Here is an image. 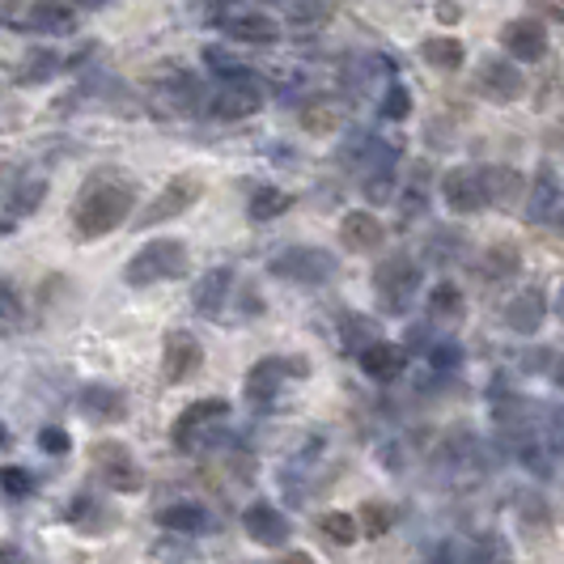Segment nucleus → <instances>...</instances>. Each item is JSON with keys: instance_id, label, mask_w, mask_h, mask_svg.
<instances>
[{"instance_id": "nucleus-1", "label": "nucleus", "mask_w": 564, "mask_h": 564, "mask_svg": "<svg viewBox=\"0 0 564 564\" xmlns=\"http://www.w3.org/2000/svg\"><path fill=\"white\" fill-rule=\"evenodd\" d=\"M132 199H137V187L132 178H123L119 170H98L85 178V187L77 192V204H73V229L82 242H94V238H107L115 229L128 221L132 213Z\"/></svg>"}, {"instance_id": "nucleus-2", "label": "nucleus", "mask_w": 564, "mask_h": 564, "mask_svg": "<svg viewBox=\"0 0 564 564\" xmlns=\"http://www.w3.org/2000/svg\"><path fill=\"white\" fill-rule=\"evenodd\" d=\"M187 263L192 259H187V247L178 238H153V242H144L141 251L123 263V281L132 284V289H144V284L158 281H178V276H187Z\"/></svg>"}, {"instance_id": "nucleus-3", "label": "nucleus", "mask_w": 564, "mask_h": 564, "mask_svg": "<svg viewBox=\"0 0 564 564\" xmlns=\"http://www.w3.org/2000/svg\"><path fill=\"white\" fill-rule=\"evenodd\" d=\"M421 263H412V259H403V254H391V259H382L378 268H373V293H378V302H382V311L387 314H403L412 306V297L421 293Z\"/></svg>"}, {"instance_id": "nucleus-4", "label": "nucleus", "mask_w": 564, "mask_h": 564, "mask_svg": "<svg viewBox=\"0 0 564 564\" xmlns=\"http://www.w3.org/2000/svg\"><path fill=\"white\" fill-rule=\"evenodd\" d=\"M89 463H94L98 480L107 484L111 492H141L144 488L141 463L132 458V451H128L123 442H115V437H98V442L89 446Z\"/></svg>"}, {"instance_id": "nucleus-5", "label": "nucleus", "mask_w": 564, "mask_h": 564, "mask_svg": "<svg viewBox=\"0 0 564 564\" xmlns=\"http://www.w3.org/2000/svg\"><path fill=\"white\" fill-rule=\"evenodd\" d=\"M199 196H204V183H199L196 174H178V178H170L166 187L149 199V208L137 217V226L153 229V226H162V221H174V217L192 213L199 204Z\"/></svg>"}, {"instance_id": "nucleus-6", "label": "nucleus", "mask_w": 564, "mask_h": 564, "mask_svg": "<svg viewBox=\"0 0 564 564\" xmlns=\"http://www.w3.org/2000/svg\"><path fill=\"white\" fill-rule=\"evenodd\" d=\"M272 276L293 284H327L336 276V254L323 247H289L272 259Z\"/></svg>"}, {"instance_id": "nucleus-7", "label": "nucleus", "mask_w": 564, "mask_h": 564, "mask_svg": "<svg viewBox=\"0 0 564 564\" xmlns=\"http://www.w3.org/2000/svg\"><path fill=\"white\" fill-rule=\"evenodd\" d=\"M306 373H311L306 357H263L247 373V399H251L254 408H263V403H272V399L281 395L284 378H306Z\"/></svg>"}, {"instance_id": "nucleus-8", "label": "nucleus", "mask_w": 564, "mask_h": 564, "mask_svg": "<svg viewBox=\"0 0 564 564\" xmlns=\"http://www.w3.org/2000/svg\"><path fill=\"white\" fill-rule=\"evenodd\" d=\"M204 369V344L183 327H170L162 339V378L166 387H183Z\"/></svg>"}, {"instance_id": "nucleus-9", "label": "nucleus", "mask_w": 564, "mask_h": 564, "mask_svg": "<svg viewBox=\"0 0 564 564\" xmlns=\"http://www.w3.org/2000/svg\"><path fill=\"white\" fill-rule=\"evenodd\" d=\"M476 89H480L488 102H518L527 94V77L522 68L513 64V56H488L476 64Z\"/></svg>"}, {"instance_id": "nucleus-10", "label": "nucleus", "mask_w": 564, "mask_h": 564, "mask_svg": "<svg viewBox=\"0 0 564 564\" xmlns=\"http://www.w3.org/2000/svg\"><path fill=\"white\" fill-rule=\"evenodd\" d=\"M442 199H446V208L458 213V217H471V213L488 208L492 199H488V187H484V170H471V166L446 170L442 174Z\"/></svg>"}, {"instance_id": "nucleus-11", "label": "nucleus", "mask_w": 564, "mask_h": 564, "mask_svg": "<svg viewBox=\"0 0 564 564\" xmlns=\"http://www.w3.org/2000/svg\"><path fill=\"white\" fill-rule=\"evenodd\" d=\"M263 102H268L263 85L254 82V77H247V73L229 77V82L213 94V111H217V119H251L254 111H263Z\"/></svg>"}, {"instance_id": "nucleus-12", "label": "nucleus", "mask_w": 564, "mask_h": 564, "mask_svg": "<svg viewBox=\"0 0 564 564\" xmlns=\"http://www.w3.org/2000/svg\"><path fill=\"white\" fill-rule=\"evenodd\" d=\"M226 416H229V399H221V395L199 399V403H192V408L178 412V421H174V429H170V437H174L178 451H196L199 433H204L213 421H226Z\"/></svg>"}, {"instance_id": "nucleus-13", "label": "nucleus", "mask_w": 564, "mask_h": 564, "mask_svg": "<svg viewBox=\"0 0 564 564\" xmlns=\"http://www.w3.org/2000/svg\"><path fill=\"white\" fill-rule=\"evenodd\" d=\"M242 531H247L259 547H284L289 535H293V531H289V518H284L272 501H251V506L242 509Z\"/></svg>"}, {"instance_id": "nucleus-14", "label": "nucleus", "mask_w": 564, "mask_h": 564, "mask_svg": "<svg viewBox=\"0 0 564 564\" xmlns=\"http://www.w3.org/2000/svg\"><path fill=\"white\" fill-rule=\"evenodd\" d=\"M339 242L352 254H369L387 242V229H382V221L369 208H352V213L339 217Z\"/></svg>"}, {"instance_id": "nucleus-15", "label": "nucleus", "mask_w": 564, "mask_h": 564, "mask_svg": "<svg viewBox=\"0 0 564 564\" xmlns=\"http://www.w3.org/2000/svg\"><path fill=\"white\" fill-rule=\"evenodd\" d=\"M501 47H506L513 59L531 64V59L547 56V30L531 22V18H518V22H506L501 26Z\"/></svg>"}, {"instance_id": "nucleus-16", "label": "nucleus", "mask_w": 564, "mask_h": 564, "mask_svg": "<svg viewBox=\"0 0 564 564\" xmlns=\"http://www.w3.org/2000/svg\"><path fill=\"white\" fill-rule=\"evenodd\" d=\"M357 361H361L366 378H373V382H395L399 373L408 369V348L387 344V339H373V344H366L357 352Z\"/></svg>"}, {"instance_id": "nucleus-17", "label": "nucleus", "mask_w": 564, "mask_h": 564, "mask_svg": "<svg viewBox=\"0 0 564 564\" xmlns=\"http://www.w3.org/2000/svg\"><path fill=\"white\" fill-rule=\"evenodd\" d=\"M543 318H547V297H543V289H522V293L509 297V306H506L509 332L535 336L539 327H543Z\"/></svg>"}, {"instance_id": "nucleus-18", "label": "nucleus", "mask_w": 564, "mask_h": 564, "mask_svg": "<svg viewBox=\"0 0 564 564\" xmlns=\"http://www.w3.org/2000/svg\"><path fill=\"white\" fill-rule=\"evenodd\" d=\"M77 408H82L85 421L94 424H119L128 416V399H123V391H115V387H85Z\"/></svg>"}, {"instance_id": "nucleus-19", "label": "nucleus", "mask_w": 564, "mask_h": 564, "mask_svg": "<svg viewBox=\"0 0 564 564\" xmlns=\"http://www.w3.org/2000/svg\"><path fill=\"white\" fill-rule=\"evenodd\" d=\"M229 289H234V272H229V268H208V272H199V281L192 284V306H196L199 314H221Z\"/></svg>"}, {"instance_id": "nucleus-20", "label": "nucleus", "mask_w": 564, "mask_h": 564, "mask_svg": "<svg viewBox=\"0 0 564 564\" xmlns=\"http://www.w3.org/2000/svg\"><path fill=\"white\" fill-rule=\"evenodd\" d=\"M153 518H158V527L170 531V535H199L208 527V509L199 506V501H170Z\"/></svg>"}, {"instance_id": "nucleus-21", "label": "nucleus", "mask_w": 564, "mask_h": 564, "mask_svg": "<svg viewBox=\"0 0 564 564\" xmlns=\"http://www.w3.org/2000/svg\"><path fill=\"white\" fill-rule=\"evenodd\" d=\"M26 26L39 30V34H73L77 13H73V4H64V0H34L26 9Z\"/></svg>"}, {"instance_id": "nucleus-22", "label": "nucleus", "mask_w": 564, "mask_h": 564, "mask_svg": "<svg viewBox=\"0 0 564 564\" xmlns=\"http://www.w3.org/2000/svg\"><path fill=\"white\" fill-rule=\"evenodd\" d=\"M221 26H226L234 39H242V43H276V39H281V26H276L268 13H254V9L229 13Z\"/></svg>"}, {"instance_id": "nucleus-23", "label": "nucleus", "mask_w": 564, "mask_h": 564, "mask_svg": "<svg viewBox=\"0 0 564 564\" xmlns=\"http://www.w3.org/2000/svg\"><path fill=\"white\" fill-rule=\"evenodd\" d=\"M484 187H488V199L497 208H518L527 196V178L513 166H488L484 170Z\"/></svg>"}, {"instance_id": "nucleus-24", "label": "nucleus", "mask_w": 564, "mask_h": 564, "mask_svg": "<svg viewBox=\"0 0 564 564\" xmlns=\"http://www.w3.org/2000/svg\"><path fill=\"white\" fill-rule=\"evenodd\" d=\"M47 196V183L43 178H18V183H9V199H4V229L13 234V221H18V213H34L39 204Z\"/></svg>"}, {"instance_id": "nucleus-25", "label": "nucleus", "mask_w": 564, "mask_h": 564, "mask_svg": "<svg viewBox=\"0 0 564 564\" xmlns=\"http://www.w3.org/2000/svg\"><path fill=\"white\" fill-rule=\"evenodd\" d=\"M421 59L429 68H437V73H454V68H463L467 47H463L458 39H451V34H433V39L421 43Z\"/></svg>"}, {"instance_id": "nucleus-26", "label": "nucleus", "mask_w": 564, "mask_h": 564, "mask_svg": "<svg viewBox=\"0 0 564 564\" xmlns=\"http://www.w3.org/2000/svg\"><path fill=\"white\" fill-rule=\"evenodd\" d=\"M318 535L327 539V543H336V547H352L357 539H361V522H357V513H323L318 518Z\"/></svg>"}, {"instance_id": "nucleus-27", "label": "nucleus", "mask_w": 564, "mask_h": 564, "mask_svg": "<svg viewBox=\"0 0 564 564\" xmlns=\"http://www.w3.org/2000/svg\"><path fill=\"white\" fill-rule=\"evenodd\" d=\"M293 208V196L281 192V187H254L251 204H247V213H251V221H276Z\"/></svg>"}, {"instance_id": "nucleus-28", "label": "nucleus", "mask_w": 564, "mask_h": 564, "mask_svg": "<svg viewBox=\"0 0 564 564\" xmlns=\"http://www.w3.org/2000/svg\"><path fill=\"white\" fill-rule=\"evenodd\" d=\"M429 314H433L437 323L463 318V293H458V284H451V281L433 284V293H429Z\"/></svg>"}, {"instance_id": "nucleus-29", "label": "nucleus", "mask_w": 564, "mask_h": 564, "mask_svg": "<svg viewBox=\"0 0 564 564\" xmlns=\"http://www.w3.org/2000/svg\"><path fill=\"white\" fill-rule=\"evenodd\" d=\"M357 522H361V535L366 539H382L391 535V527H395V509L387 506V501H366V506L357 509Z\"/></svg>"}, {"instance_id": "nucleus-30", "label": "nucleus", "mask_w": 564, "mask_h": 564, "mask_svg": "<svg viewBox=\"0 0 564 564\" xmlns=\"http://www.w3.org/2000/svg\"><path fill=\"white\" fill-rule=\"evenodd\" d=\"M518 247H488L484 251V276L488 281H506V276H518Z\"/></svg>"}, {"instance_id": "nucleus-31", "label": "nucleus", "mask_w": 564, "mask_h": 564, "mask_svg": "<svg viewBox=\"0 0 564 564\" xmlns=\"http://www.w3.org/2000/svg\"><path fill=\"white\" fill-rule=\"evenodd\" d=\"M408 115H412V94H408V85H391L387 98H382V119H387V123H403Z\"/></svg>"}, {"instance_id": "nucleus-32", "label": "nucleus", "mask_w": 564, "mask_h": 564, "mask_svg": "<svg viewBox=\"0 0 564 564\" xmlns=\"http://www.w3.org/2000/svg\"><path fill=\"white\" fill-rule=\"evenodd\" d=\"M52 73H59V56H52V52H34V56H26V68L18 73V82H47Z\"/></svg>"}, {"instance_id": "nucleus-33", "label": "nucleus", "mask_w": 564, "mask_h": 564, "mask_svg": "<svg viewBox=\"0 0 564 564\" xmlns=\"http://www.w3.org/2000/svg\"><path fill=\"white\" fill-rule=\"evenodd\" d=\"M344 339H348V348H366V344H373L378 339V323L373 318H366V314H352L348 318V332H344Z\"/></svg>"}, {"instance_id": "nucleus-34", "label": "nucleus", "mask_w": 564, "mask_h": 564, "mask_svg": "<svg viewBox=\"0 0 564 564\" xmlns=\"http://www.w3.org/2000/svg\"><path fill=\"white\" fill-rule=\"evenodd\" d=\"M39 451L56 454V458H59V454L73 451V437H68L59 424H43V429H39Z\"/></svg>"}, {"instance_id": "nucleus-35", "label": "nucleus", "mask_w": 564, "mask_h": 564, "mask_svg": "<svg viewBox=\"0 0 564 564\" xmlns=\"http://www.w3.org/2000/svg\"><path fill=\"white\" fill-rule=\"evenodd\" d=\"M4 497L9 501H18V497H26L30 488H34V480H30V471H22V467H4Z\"/></svg>"}, {"instance_id": "nucleus-36", "label": "nucleus", "mask_w": 564, "mask_h": 564, "mask_svg": "<svg viewBox=\"0 0 564 564\" xmlns=\"http://www.w3.org/2000/svg\"><path fill=\"white\" fill-rule=\"evenodd\" d=\"M429 361H433V369H454L463 361V352H458V344H433L429 348Z\"/></svg>"}, {"instance_id": "nucleus-37", "label": "nucleus", "mask_w": 564, "mask_h": 564, "mask_svg": "<svg viewBox=\"0 0 564 564\" xmlns=\"http://www.w3.org/2000/svg\"><path fill=\"white\" fill-rule=\"evenodd\" d=\"M204 59H208V68H217V73H226V77H238V73H242V68H238V59L229 56L226 47H208Z\"/></svg>"}, {"instance_id": "nucleus-38", "label": "nucleus", "mask_w": 564, "mask_h": 564, "mask_svg": "<svg viewBox=\"0 0 564 564\" xmlns=\"http://www.w3.org/2000/svg\"><path fill=\"white\" fill-rule=\"evenodd\" d=\"M543 144H547V153H552V158H561V162H564V119H561V123H552V128H547V137H543Z\"/></svg>"}, {"instance_id": "nucleus-39", "label": "nucleus", "mask_w": 564, "mask_h": 564, "mask_svg": "<svg viewBox=\"0 0 564 564\" xmlns=\"http://www.w3.org/2000/svg\"><path fill=\"white\" fill-rule=\"evenodd\" d=\"M437 18H442V22H458V4L442 0V4H437Z\"/></svg>"}, {"instance_id": "nucleus-40", "label": "nucleus", "mask_w": 564, "mask_h": 564, "mask_svg": "<svg viewBox=\"0 0 564 564\" xmlns=\"http://www.w3.org/2000/svg\"><path fill=\"white\" fill-rule=\"evenodd\" d=\"M547 373H552V382H556V387H564V357L556 361V369H547Z\"/></svg>"}, {"instance_id": "nucleus-41", "label": "nucleus", "mask_w": 564, "mask_h": 564, "mask_svg": "<svg viewBox=\"0 0 564 564\" xmlns=\"http://www.w3.org/2000/svg\"><path fill=\"white\" fill-rule=\"evenodd\" d=\"M556 318L564 323V284H561V293H556Z\"/></svg>"}, {"instance_id": "nucleus-42", "label": "nucleus", "mask_w": 564, "mask_h": 564, "mask_svg": "<svg viewBox=\"0 0 564 564\" xmlns=\"http://www.w3.org/2000/svg\"><path fill=\"white\" fill-rule=\"evenodd\" d=\"M82 4H89V9H98V4H107V0H82Z\"/></svg>"}]
</instances>
